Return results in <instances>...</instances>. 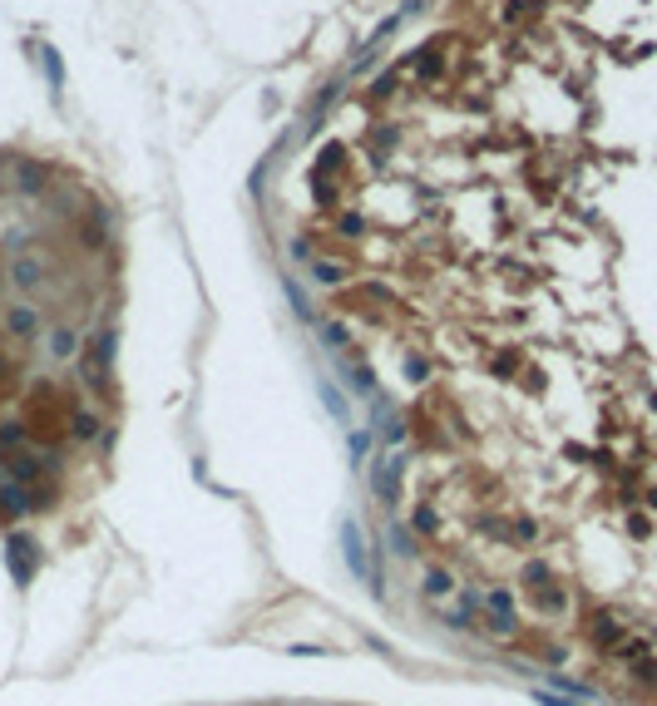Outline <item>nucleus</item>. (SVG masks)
Returning <instances> with one entry per match:
<instances>
[{
	"label": "nucleus",
	"mask_w": 657,
	"mask_h": 706,
	"mask_svg": "<svg viewBox=\"0 0 657 706\" xmlns=\"http://www.w3.org/2000/svg\"><path fill=\"white\" fill-rule=\"evenodd\" d=\"M70 346H75V341H70V331H60V336H55V356H70Z\"/></svg>",
	"instance_id": "obj_11"
},
{
	"label": "nucleus",
	"mask_w": 657,
	"mask_h": 706,
	"mask_svg": "<svg viewBox=\"0 0 657 706\" xmlns=\"http://www.w3.org/2000/svg\"><path fill=\"white\" fill-rule=\"evenodd\" d=\"M15 282H20V287H35V282H40V262H15Z\"/></svg>",
	"instance_id": "obj_5"
},
{
	"label": "nucleus",
	"mask_w": 657,
	"mask_h": 706,
	"mask_svg": "<svg viewBox=\"0 0 657 706\" xmlns=\"http://www.w3.org/2000/svg\"><path fill=\"white\" fill-rule=\"evenodd\" d=\"M20 440H25V430H20V425H5V430H0V455H10Z\"/></svg>",
	"instance_id": "obj_6"
},
{
	"label": "nucleus",
	"mask_w": 657,
	"mask_h": 706,
	"mask_svg": "<svg viewBox=\"0 0 657 706\" xmlns=\"http://www.w3.org/2000/svg\"><path fill=\"white\" fill-rule=\"evenodd\" d=\"M40 183H45L40 168H20V188H25V193H40Z\"/></svg>",
	"instance_id": "obj_8"
},
{
	"label": "nucleus",
	"mask_w": 657,
	"mask_h": 706,
	"mask_svg": "<svg viewBox=\"0 0 657 706\" xmlns=\"http://www.w3.org/2000/svg\"><path fill=\"white\" fill-rule=\"evenodd\" d=\"M5 563H10V573H15V583H30V573H35V543L15 533V538L5 543Z\"/></svg>",
	"instance_id": "obj_2"
},
{
	"label": "nucleus",
	"mask_w": 657,
	"mask_h": 706,
	"mask_svg": "<svg viewBox=\"0 0 657 706\" xmlns=\"http://www.w3.org/2000/svg\"><path fill=\"white\" fill-rule=\"evenodd\" d=\"M109 356H114V336L109 331H99L94 336V346H89V356L80 361V371H85V381L99 391V396H109V376H104V366H109Z\"/></svg>",
	"instance_id": "obj_1"
},
{
	"label": "nucleus",
	"mask_w": 657,
	"mask_h": 706,
	"mask_svg": "<svg viewBox=\"0 0 657 706\" xmlns=\"http://www.w3.org/2000/svg\"><path fill=\"white\" fill-rule=\"evenodd\" d=\"M425 588H430V593H450V573H445V568H430V573H425Z\"/></svg>",
	"instance_id": "obj_7"
},
{
	"label": "nucleus",
	"mask_w": 657,
	"mask_h": 706,
	"mask_svg": "<svg viewBox=\"0 0 657 706\" xmlns=\"http://www.w3.org/2000/svg\"><path fill=\"white\" fill-rule=\"evenodd\" d=\"M317 277H322V282H341V277H346V272H341V267H336V262H322V267H317Z\"/></svg>",
	"instance_id": "obj_10"
},
{
	"label": "nucleus",
	"mask_w": 657,
	"mask_h": 706,
	"mask_svg": "<svg viewBox=\"0 0 657 706\" xmlns=\"http://www.w3.org/2000/svg\"><path fill=\"white\" fill-rule=\"evenodd\" d=\"M70 430H75L80 440H89V435H94L99 425H94V415H75V420H70Z\"/></svg>",
	"instance_id": "obj_9"
},
{
	"label": "nucleus",
	"mask_w": 657,
	"mask_h": 706,
	"mask_svg": "<svg viewBox=\"0 0 657 706\" xmlns=\"http://www.w3.org/2000/svg\"><path fill=\"white\" fill-rule=\"evenodd\" d=\"M10 331H15V336H35V331H40V316H35L30 306H15V311H10Z\"/></svg>",
	"instance_id": "obj_4"
},
{
	"label": "nucleus",
	"mask_w": 657,
	"mask_h": 706,
	"mask_svg": "<svg viewBox=\"0 0 657 706\" xmlns=\"http://www.w3.org/2000/svg\"><path fill=\"white\" fill-rule=\"evenodd\" d=\"M341 538H346V558H351L356 578H366V583H371L376 573H371V563H366V543H361V528H356V523H346V528H341Z\"/></svg>",
	"instance_id": "obj_3"
}]
</instances>
